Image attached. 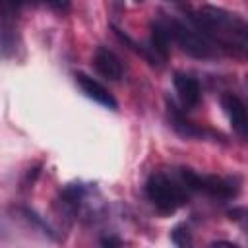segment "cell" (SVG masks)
Instances as JSON below:
<instances>
[{"mask_svg": "<svg viewBox=\"0 0 248 248\" xmlns=\"http://www.w3.org/2000/svg\"><path fill=\"white\" fill-rule=\"evenodd\" d=\"M192 25L207 37L221 52L244 54L248 45V25L244 17L217 6H202L190 16Z\"/></svg>", "mask_w": 248, "mask_h": 248, "instance_id": "obj_1", "label": "cell"}, {"mask_svg": "<svg viewBox=\"0 0 248 248\" xmlns=\"http://www.w3.org/2000/svg\"><path fill=\"white\" fill-rule=\"evenodd\" d=\"M188 194L190 190L184 186V182L178 176H170L161 170L149 174L145 182L147 200L163 215H170L176 209H180L188 202Z\"/></svg>", "mask_w": 248, "mask_h": 248, "instance_id": "obj_2", "label": "cell"}, {"mask_svg": "<svg viewBox=\"0 0 248 248\" xmlns=\"http://www.w3.org/2000/svg\"><path fill=\"white\" fill-rule=\"evenodd\" d=\"M169 29H170V37L172 41L190 56L194 58H213L217 56L221 50L207 39L203 37L194 25L182 23L178 19H167Z\"/></svg>", "mask_w": 248, "mask_h": 248, "instance_id": "obj_3", "label": "cell"}, {"mask_svg": "<svg viewBox=\"0 0 248 248\" xmlns=\"http://www.w3.org/2000/svg\"><path fill=\"white\" fill-rule=\"evenodd\" d=\"M178 178L184 182V186L190 192H203L211 198H219V200H229L234 198L238 194V186L231 180V178H223V176H205V174H198L192 169H180L178 170Z\"/></svg>", "mask_w": 248, "mask_h": 248, "instance_id": "obj_4", "label": "cell"}, {"mask_svg": "<svg viewBox=\"0 0 248 248\" xmlns=\"http://www.w3.org/2000/svg\"><path fill=\"white\" fill-rule=\"evenodd\" d=\"M221 107L232 126V130L244 140L248 134V114H246V107L242 103V99L234 93H223L221 95Z\"/></svg>", "mask_w": 248, "mask_h": 248, "instance_id": "obj_5", "label": "cell"}, {"mask_svg": "<svg viewBox=\"0 0 248 248\" xmlns=\"http://www.w3.org/2000/svg\"><path fill=\"white\" fill-rule=\"evenodd\" d=\"M76 83L79 85V89H81L89 99H93L95 103L103 105L105 108H110V110H116V108H118V103H116L114 95H112L101 81H97L95 78H91V76H87V74H83V72H78V74H76Z\"/></svg>", "mask_w": 248, "mask_h": 248, "instance_id": "obj_6", "label": "cell"}, {"mask_svg": "<svg viewBox=\"0 0 248 248\" xmlns=\"http://www.w3.org/2000/svg\"><path fill=\"white\" fill-rule=\"evenodd\" d=\"M170 41H172V37H170L167 19H155L151 23V37H149V46H147L155 58V64H161L167 60Z\"/></svg>", "mask_w": 248, "mask_h": 248, "instance_id": "obj_7", "label": "cell"}, {"mask_svg": "<svg viewBox=\"0 0 248 248\" xmlns=\"http://www.w3.org/2000/svg\"><path fill=\"white\" fill-rule=\"evenodd\" d=\"M93 66L95 70L105 78V79H120L124 74V66L122 60L118 58L116 52H112L107 46H97V50L93 52Z\"/></svg>", "mask_w": 248, "mask_h": 248, "instance_id": "obj_8", "label": "cell"}, {"mask_svg": "<svg viewBox=\"0 0 248 248\" xmlns=\"http://www.w3.org/2000/svg\"><path fill=\"white\" fill-rule=\"evenodd\" d=\"M174 89L178 101L184 108H194L202 101V87L200 81L190 74H174Z\"/></svg>", "mask_w": 248, "mask_h": 248, "instance_id": "obj_9", "label": "cell"}, {"mask_svg": "<svg viewBox=\"0 0 248 248\" xmlns=\"http://www.w3.org/2000/svg\"><path fill=\"white\" fill-rule=\"evenodd\" d=\"M167 105H169V122L176 134H180L182 138H202L205 134L203 128H200L192 120H188L186 114L172 101H167Z\"/></svg>", "mask_w": 248, "mask_h": 248, "instance_id": "obj_10", "label": "cell"}, {"mask_svg": "<svg viewBox=\"0 0 248 248\" xmlns=\"http://www.w3.org/2000/svg\"><path fill=\"white\" fill-rule=\"evenodd\" d=\"M16 48H17V33L14 31L12 23H4L0 29V50L2 54L10 56L16 52Z\"/></svg>", "mask_w": 248, "mask_h": 248, "instance_id": "obj_11", "label": "cell"}, {"mask_svg": "<svg viewBox=\"0 0 248 248\" xmlns=\"http://www.w3.org/2000/svg\"><path fill=\"white\" fill-rule=\"evenodd\" d=\"M170 240H172V244H176V246H180V248L192 246V232L188 231L186 225H176V227L170 231Z\"/></svg>", "mask_w": 248, "mask_h": 248, "instance_id": "obj_12", "label": "cell"}, {"mask_svg": "<svg viewBox=\"0 0 248 248\" xmlns=\"http://www.w3.org/2000/svg\"><path fill=\"white\" fill-rule=\"evenodd\" d=\"M33 2H41L45 6H48L50 10H56V12H68L70 6H72V0H33Z\"/></svg>", "mask_w": 248, "mask_h": 248, "instance_id": "obj_13", "label": "cell"}, {"mask_svg": "<svg viewBox=\"0 0 248 248\" xmlns=\"http://www.w3.org/2000/svg\"><path fill=\"white\" fill-rule=\"evenodd\" d=\"M101 244H103V246H120L122 240H120V238H114V236H108V238H103Z\"/></svg>", "mask_w": 248, "mask_h": 248, "instance_id": "obj_14", "label": "cell"}, {"mask_svg": "<svg viewBox=\"0 0 248 248\" xmlns=\"http://www.w3.org/2000/svg\"><path fill=\"white\" fill-rule=\"evenodd\" d=\"M211 246H229V248H238L234 242H225V240H215Z\"/></svg>", "mask_w": 248, "mask_h": 248, "instance_id": "obj_15", "label": "cell"}, {"mask_svg": "<svg viewBox=\"0 0 248 248\" xmlns=\"http://www.w3.org/2000/svg\"><path fill=\"white\" fill-rule=\"evenodd\" d=\"M136 2H143V0H136Z\"/></svg>", "mask_w": 248, "mask_h": 248, "instance_id": "obj_16", "label": "cell"}, {"mask_svg": "<svg viewBox=\"0 0 248 248\" xmlns=\"http://www.w3.org/2000/svg\"><path fill=\"white\" fill-rule=\"evenodd\" d=\"M172 2H174V0H172Z\"/></svg>", "mask_w": 248, "mask_h": 248, "instance_id": "obj_17", "label": "cell"}]
</instances>
